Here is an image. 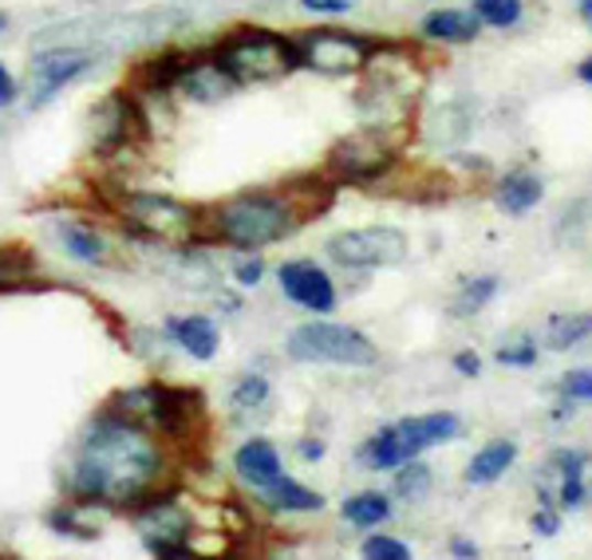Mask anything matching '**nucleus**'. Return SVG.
<instances>
[{
  "label": "nucleus",
  "mask_w": 592,
  "mask_h": 560,
  "mask_svg": "<svg viewBox=\"0 0 592 560\" xmlns=\"http://www.w3.org/2000/svg\"><path fill=\"white\" fill-rule=\"evenodd\" d=\"M142 545L154 552V557H190L186 541H190V517L170 509V505H154L134 521Z\"/></svg>",
  "instance_id": "obj_10"
},
{
  "label": "nucleus",
  "mask_w": 592,
  "mask_h": 560,
  "mask_svg": "<svg viewBox=\"0 0 592 560\" xmlns=\"http://www.w3.org/2000/svg\"><path fill=\"white\" fill-rule=\"evenodd\" d=\"M281 289H284V297H292L301 309H312V312L336 309V289H332L329 272H320L316 265H309V261L281 265Z\"/></svg>",
  "instance_id": "obj_11"
},
{
  "label": "nucleus",
  "mask_w": 592,
  "mask_h": 560,
  "mask_svg": "<svg viewBox=\"0 0 592 560\" xmlns=\"http://www.w3.org/2000/svg\"><path fill=\"white\" fill-rule=\"evenodd\" d=\"M329 257L344 269H391L407 257V237L391 225L384 229H352L329 241Z\"/></svg>",
  "instance_id": "obj_6"
},
{
  "label": "nucleus",
  "mask_w": 592,
  "mask_h": 560,
  "mask_svg": "<svg viewBox=\"0 0 592 560\" xmlns=\"http://www.w3.org/2000/svg\"><path fill=\"white\" fill-rule=\"evenodd\" d=\"M261 277H265L261 261H241V265H237V280H241V284H257Z\"/></svg>",
  "instance_id": "obj_36"
},
{
  "label": "nucleus",
  "mask_w": 592,
  "mask_h": 560,
  "mask_svg": "<svg viewBox=\"0 0 592 560\" xmlns=\"http://www.w3.org/2000/svg\"><path fill=\"white\" fill-rule=\"evenodd\" d=\"M214 60L234 75L237 84H245V79H281L292 67H301L297 64V44L265 29H245L229 36L217 47Z\"/></svg>",
  "instance_id": "obj_3"
},
{
  "label": "nucleus",
  "mask_w": 592,
  "mask_h": 560,
  "mask_svg": "<svg viewBox=\"0 0 592 560\" xmlns=\"http://www.w3.org/2000/svg\"><path fill=\"white\" fill-rule=\"evenodd\" d=\"M320 454H324V446H320V442H301V457H309V462H316Z\"/></svg>",
  "instance_id": "obj_38"
},
{
  "label": "nucleus",
  "mask_w": 592,
  "mask_h": 560,
  "mask_svg": "<svg viewBox=\"0 0 592 560\" xmlns=\"http://www.w3.org/2000/svg\"><path fill=\"white\" fill-rule=\"evenodd\" d=\"M265 399H269V384H265L261 375H245L241 384H237V391H234V407H237V411L261 407Z\"/></svg>",
  "instance_id": "obj_28"
},
{
  "label": "nucleus",
  "mask_w": 592,
  "mask_h": 560,
  "mask_svg": "<svg viewBox=\"0 0 592 560\" xmlns=\"http://www.w3.org/2000/svg\"><path fill=\"white\" fill-rule=\"evenodd\" d=\"M289 355L297 364H348L372 367L379 359L376 344L344 324H304L289 336Z\"/></svg>",
  "instance_id": "obj_4"
},
{
  "label": "nucleus",
  "mask_w": 592,
  "mask_h": 560,
  "mask_svg": "<svg viewBox=\"0 0 592 560\" xmlns=\"http://www.w3.org/2000/svg\"><path fill=\"white\" fill-rule=\"evenodd\" d=\"M257 494L269 502V509H277V514H309V509H324V497L312 494L309 486H301V482H292V477L277 474L269 486H261Z\"/></svg>",
  "instance_id": "obj_15"
},
{
  "label": "nucleus",
  "mask_w": 592,
  "mask_h": 560,
  "mask_svg": "<svg viewBox=\"0 0 592 560\" xmlns=\"http://www.w3.org/2000/svg\"><path fill=\"white\" fill-rule=\"evenodd\" d=\"M561 395L577 402H592V371H569L561 379Z\"/></svg>",
  "instance_id": "obj_31"
},
{
  "label": "nucleus",
  "mask_w": 592,
  "mask_h": 560,
  "mask_svg": "<svg viewBox=\"0 0 592 560\" xmlns=\"http://www.w3.org/2000/svg\"><path fill=\"white\" fill-rule=\"evenodd\" d=\"M534 529L541 532V537H553V532L561 529V525H557L553 509H537V514H534Z\"/></svg>",
  "instance_id": "obj_33"
},
{
  "label": "nucleus",
  "mask_w": 592,
  "mask_h": 560,
  "mask_svg": "<svg viewBox=\"0 0 592 560\" xmlns=\"http://www.w3.org/2000/svg\"><path fill=\"white\" fill-rule=\"evenodd\" d=\"M403 462H411V457H407L395 427H384L379 434H372V439L359 446V466H367V470H395V466H403Z\"/></svg>",
  "instance_id": "obj_20"
},
{
  "label": "nucleus",
  "mask_w": 592,
  "mask_h": 560,
  "mask_svg": "<svg viewBox=\"0 0 592 560\" xmlns=\"http://www.w3.org/2000/svg\"><path fill=\"white\" fill-rule=\"evenodd\" d=\"M359 552L367 560H411V549L403 541H395V537H367Z\"/></svg>",
  "instance_id": "obj_29"
},
{
  "label": "nucleus",
  "mask_w": 592,
  "mask_h": 560,
  "mask_svg": "<svg viewBox=\"0 0 592 560\" xmlns=\"http://www.w3.org/2000/svg\"><path fill=\"white\" fill-rule=\"evenodd\" d=\"M234 466H237V474H241V482H249L254 489H261L281 474V454H277L273 442L249 439L241 450H237Z\"/></svg>",
  "instance_id": "obj_14"
},
{
  "label": "nucleus",
  "mask_w": 592,
  "mask_h": 560,
  "mask_svg": "<svg viewBox=\"0 0 592 560\" xmlns=\"http://www.w3.org/2000/svg\"><path fill=\"white\" fill-rule=\"evenodd\" d=\"M292 44H297V64L316 75H356L379 56V47L372 40L352 36V32H332V29L304 32Z\"/></svg>",
  "instance_id": "obj_5"
},
{
  "label": "nucleus",
  "mask_w": 592,
  "mask_h": 560,
  "mask_svg": "<svg viewBox=\"0 0 592 560\" xmlns=\"http://www.w3.org/2000/svg\"><path fill=\"white\" fill-rule=\"evenodd\" d=\"M577 75H581L584 84H592V56H589V60H584V64H581V67H577Z\"/></svg>",
  "instance_id": "obj_39"
},
{
  "label": "nucleus",
  "mask_w": 592,
  "mask_h": 560,
  "mask_svg": "<svg viewBox=\"0 0 592 560\" xmlns=\"http://www.w3.org/2000/svg\"><path fill=\"white\" fill-rule=\"evenodd\" d=\"M309 12H348L356 0H301Z\"/></svg>",
  "instance_id": "obj_32"
},
{
  "label": "nucleus",
  "mask_w": 592,
  "mask_h": 560,
  "mask_svg": "<svg viewBox=\"0 0 592 560\" xmlns=\"http://www.w3.org/2000/svg\"><path fill=\"white\" fill-rule=\"evenodd\" d=\"M217 237L229 241L234 249H265V245L289 237L301 217L292 214L289 197H269V194H249L234 197L226 206L217 209Z\"/></svg>",
  "instance_id": "obj_2"
},
{
  "label": "nucleus",
  "mask_w": 592,
  "mask_h": 560,
  "mask_svg": "<svg viewBox=\"0 0 592 560\" xmlns=\"http://www.w3.org/2000/svg\"><path fill=\"white\" fill-rule=\"evenodd\" d=\"M454 371H459V375H478L482 359L474 352H459V355H454Z\"/></svg>",
  "instance_id": "obj_34"
},
{
  "label": "nucleus",
  "mask_w": 592,
  "mask_h": 560,
  "mask_svg": "<svg viewBox=\"0 0 592 560\" xmlns=\"http://www.w3.org/2000/svg\"><path fill=\"white\" fill-rule=\"evenodd\" d=\"M589 457L581 454V450H561V454H553V462H549L546 470H553L557 474V486H561V502L564 505H581L584 502V482H581V470Z\"/></svg>",
  "instance_id": "obj_21"
},
{
  "label": "nucleus",
  "mask_w": 592,
  "mask_h": 560,
  "mask_svg": "<svg viewBox=\"0 0 592 560\" xmlns=\"http://www.w3.org/2000/svg\"><path fill=\"white\" fill-rule=\"evenodd\" d=\"M459 414H423V419H403L395 422V434L403 442L407 457L423 454L427 446H439V442H451L459 439Z\"/></svg>",
  "instance_id": "obj_12"
},
{
  "label": "nucleus",
  "mask_w": 592,
  "mask_h": 560,
  "mask_svg": "<svg viewBox=\"0 0 592 560\" xmlns=\"http://www.w3.org/2000/svg\"><path fill=\"white\" fill-rule=\"evenodd\" d=\"M179 84H182V91H186L190 99H194V104H217V99H226V95L234 91L237 79L214 60V64L182 67Z\"/></svg>",
  "instance_id": "obj_13"
},
{
  "label": "nucleus",
  "mask_w": 592,
  "mask_h": 560,
  "mask_svg": "<svg viewBox=\"0 0 592 560\" xmlns=\"http://www.w3.org/2000/svg\"><path fill=\"white\" fill-rule=\"evenodd\" d=\"M581 20L592 29V0H581Z\"/></svg>",
  "instance_id": "obj_40"
},
{
  "label": "nucleus",
  "mask_w": 592,
  "mask_h": 560,
  "mask_svg": "<svg viewBox=\"0 0 592 560\" xmlns=\"http://www.w3.org/2000/svg\"><path fill=\"white\" fill-rule=\"evenodd\" d=\"M95 64V56L87 47H52V52H40L32 60V104H47L56 91H64L72 79L87 72Z\"/></svg>",
  "instance_id": "obj_9"
},
{
  "label": "nucleus",
  "mask_w": 592,
  "mask_h": 560,
  "mask_svg": "<svg viewBox=\"0 0 592 560\" xmlns=\"http://www.w3.org/2000/svg\"><path fill=\"white\" fill-rule=\"evenodd\" d=\"M395 494L403 497V502H423L431 494V470L411 457V466H403L399 477H395Z\"/></svg>",
  "instance_id": "obj_25"
},
{
  "label": "nucleus",
  "mask_w": 592,
  "mask_h": 560,
  "mask_svg": "<svg viewBox=\"0 0 592 560\" xmlns=\"http://www.w3.org/2000/svg\"><path fill=\"white\" fill-rule=\"evenodd\" d=\"M589 336H592V312H569V316H553L546 324L549 352H569V347H577Z\"/></svg>",
  "instance_id": "obj_22"
},
{
  "label": "nucleus",
  "mask_w": 592,
  "mask_h": 560,
  "mask_svg": "<svg viewBox=\"0 0 592 560\" xmlns=\"http://www.w3.org/2000/svg\"><path fill=\"white\" fill-rule=\"evenodd\" d=\"M122 217L142 229V234L166 237V241H179V237L194 234V214H190L182 202L159 194H131L122 202Z\"/></svg>",
  "instance_id": "obj_8"
},
{
  "label": "nucleus",
  "mask_w": 592,
  "mask_h": 560,
  "mask_svg": "<svg viewBox=\"0 0 592 560\" xmlns=\"http://www.w3.org/2000/svg\"><path fill=\"white\" fill-rule=\"evenodd\" d=\"M498 364H502V367H529V364H537V347H534V340H517V344H502V347H498Z\"/></svg>",
  "instance_id": "obj_30"
},
{
  "label": "nucleus",
  "mask_w": 592,
  "mask_h": 560,
  "mask_svg": "<svg viewBox=\"0 0 592 560\" xmlns=\"http://www.w3.org/2000/svg\"><path fill=\"white\" fill-rule=\"evenodd\" d=\"M387 517H391V502H387L384 494H356L344 502V521L359 525V529L387 521Z\"/></svg>",
  "instance_id": "obj_23"
},
{
  "label": "nucleus",
  "mask_w": 592,
  "mask_h": 560,
  "mask_svg": "<svg viewBox=\"0 0 592 560\" xmlns=\"http://www.w3.org/2000/svg\"><path fill=\"white\" fill-rule=\"evenodd\" d=\"M159 466V442L142 430L139 419H99L79 446L72 486L87 502L131 505L151 494Z\"/></svg>",
  "instance_id": "obj_1"
},
{
  "label": "nucleus",
  "mask_w": 592,
  "mask_h": 560,
  "mask_svg": "<svg viewBox=\"0 0 592 560\" xmlns=\"http://www.w3.org/2000/svg\"><path fill=\"white\" fill-rule=\"evenodd\" d=\"M494 292H498V277H478L471 280L466 289L459 292V300L451 304L454 316H474V312H482L494 300Z\"/></svg>",
  "instance_id": "obj_24"
},
{
  "label": "nucleus",
  "mask_w": 592,
  "mask_h": 560,
  "mask_svg": "<svg viewBox=\"0 0 592 560\" xmlns=\"http://www.w3.org/2000/svg\"><path fill=\"white\" fill-rule=\"evenodd\" d=\"M478 29L482 20L466 9H442L423 20V36L442 40V44H466V40L478 36Z\"/></svg>",
  "instance_id": "obj_18"
},
{
  "label": "nucleus",
  "mask_w": 592,
  "mask_h": 560,
  "mask_svg": "<svg viewBox=\"0 0 592 560\" xmlns=\"http://www.w3.org/2000/svg\"><path fill=\"white\" fill-rule=\"evenodd\" d=\"M474 17L489 29H509L521 20V0H474Z\"/></svg>",
  "instance_id": "obj_26"
},
{
  "label": "nucleus",
  "mask_w": 592,
  "mask_h": 560,
  "mask_svg": "<svg viewBox=\"0 0 592 560\" xmlns=\"http://www.w3.org/2000/svg\"><path fill=\"white\" fill-rule=\"evenodd\" d=\"M395 162V150L387 147L384 134H356V139H340L329 150V170L344 182H372L387 174Z\"/></svg>",
  "instance_id": "obj_7"
},
{
  "label": "nucleus",
  "mask_w": 592,
  "mask_h": 560,
  "mask_svg": "<svg viewBox=\"0 0 592 560\" xmlns=\"http://www.w3.org/2000/svg\"><path fill=\"white\" fill-rule=\"evenodd\" d=\"M60 241H64V249L72 252V257H79V261H87V265H95L107 252L104 237L92 234V229H64V234H60Z\"/></svg>",
  "instance_id": "obj_27"
},
{
  "label": "nucleus",
  "mask_w": 592,
  "mask_h": 560,
  "mask_svg": "<svg viewBox=\"0 0 592 560\" xmlns=\"http://www.w3.org/2000/svg\"><path fill=\"white\" fill-rule=\"evenodd\" d=\"M4 24H9V17H0V29H4Z\"/></svg>",
  "instance_id": "obj_41"
},
{
  "label": "nucleus",
  "mask_w": 592,
  "mask_h": 560,
  "mask_svg": "<svg viewBox=\"0 0 592 560\" xmlns=\"http://www.w3.org/2000/svg\"><path fill=\"white\" fill-rule=\"evenodd\" d=\"M170 336L190 359H214L217 355V327L206 316H182L170 324Z\"/></svg>",
  "instance_id": "obj_17"
},
{
  "label": "nucleus",
  "mask_w": 592,
  "mask_h": 560,
  "mask_svg": "<svg viewBox=\"0 0 592 560\" xmlns=\"http://www.w3.org/2000/svg\"><path fill=\"white\" fill-rule=\"evenodd\" d=\"M451 552H454V557H462V560L478 557V549H474V545H471V541H454V545H451Z\"/></svg>",
  "instance_id": "obj_37"
},
{
  "label": "nucleus",
  "mask_w": 592,
  "mask_h": 560,
  "mask_svg": "<svg viewBox=\"0 0 592 560\" xmlns=\"http://www.w3.org/2000/svg\"><path fill=\"white\" fill-rule=\"evenodd\" d=\"M514 457H517L514 442H506V439L489 442V446H482L478 454L471 457V466H466V482H471V486H489V482H498V477L514 466Z\"/></svg>",
  "instance_id": "obj_19"
},
{
  "label": "nucleus",
  "mask_w": 592,
  "mask_h": 560,
  "mask_svg": "<svg viewBox=\"0 0 592 560\" xmlns=\"http://www.w3.org/2000/svg\"><path fill=\"white\" fill-rule=\"evenodd\" d=\"M541 194H546V186H541V177L529 174V170H509L498 182V206L514 217L529 214V209L541 202Z\"/></svg>",
  "instance_id": "obj_16"
},
{
  "label": "nucleus",
  "mask_w": 592,
  "mask_h": 560,
  "mask_svg": "<svg viewBox=\"0 0 592 560\" xmlns=\"http://www.w3.org/2000/svg\"><path fill=\"white\" fill-rule=\"evenodd\" d=\"M17 99V79L9 75V67L0 64V107H9Z\"/></svg>",
  "instance_id": "obj_35"
}]
</instances>
